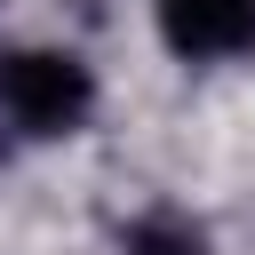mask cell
<instances>
[{"label": "cell", "mask_w": 255, "mask_h": 255, "mask_svg": "<svg viewBox=\"0 0 255 255\" xmlns=\"http://www.w3.org/2000/svg\"><path fill=\"white\" fill-rule=\"evenodd\" d=\"M0 104L24 135H72L96 112V80L72 48H24L0 64Z\"/></svg>", "instance_id": "cell-1"}, {"label": "cell", "mask_w": 255, "mask_h": 255, "mask_svg": "<svg viewBox=\"0 0 255 255\" xmlns=\"http://www.w3.org/2000/svg\"><path fill=\"white\" fill-rule=\"evenodd\" d=\"M159 32L175 56H255V0H159Z\"/></svg>", "instance_id": "cell-2"}, {"label": "cell", "mask_w": 255, "mask_h": 255, "mask_svg": "<svg viewBox=\"0 0 255 255\" xmlns=\"http://www.w3.org/2000/svg\"><path fill=\"white\" fill-rule=\"evenodd\" d=\"M120 255H199V223H183V215H143V223H128Z\"/></svg>", "instance_id": "cell-3"}]
</instances>
